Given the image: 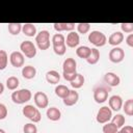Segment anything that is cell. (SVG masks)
Here are the masks:
<instances>
[{
  "mask_svg": "<svg viewBox=\"0 0 133 133\" xmlns=\"http://www.w3.org/2000/svg\"><path fill=\"white\" fill-rule=\"evenodd\" d=\"M119 130L123 131L124 133H133V127L132 126H123Z\"/></svg>",
  "mask_w": 133,
  "mask_h": 133,
  "instance_id": "ab89813d",
  "label": "cell"
},
{
  "mask_svg": "<svg viewBox=\"0 0 133 133\" xmlns=\"http://www.w3.org/2000/svg\"><path fill=\"white\" fill-rule=\"evenodd\" d=\"M46 80L50 84H57L60 80V75L57 71H49L46 73Z\"/></svg>",
  "mask_w": 133,
  "mask_h": 133,
  "instance_id": "44dd1931",
  "label": "cell"
},
{
  "mask_svg": "<svg viewBox=\"0 0 133 133\" xmlns=\"http://www.w3.org/2000/svg\"><path fill=\"white\" fill-rule=\"evenodd\" d=\"M109 60L113 63H119L125 58V51L119 47H114L109 51Z\"/></svg>",
  "mask_w": 133,
  "mask_h": 133,
  "instance_id": "ba28073f",
  "label": "cell"
},
{
  "mask_svg": "<svg viewBox=\"0 0 133 133\" xmlns=\"http://www.w3.org/2000/svg\"><path fill=\"white\" fill-rule=\"evenodd\" d=\"M103 133H117L118 129L112 124V123H106L103 126Z\"/></svg>",
  "mask_w": 133,
  "mask_h": 133,
  "instance_id": "1f68e13d",
  "label": "cell"
},
{
  "mask_svg": "<svg viewBox=\"0 0 133 133\" xmlns=\"http://www.w3.org/2000/svg\"><path fill=\"white\" fill-rule=\"evenodd\" d=\"M32 98V94L29 89L22 88L16 91H12L11 94V100L15 104H25L28 101H30Z\"/></svg>",
  "mask_w": 133,
  "mask_h": 133,
  "instance_id": "6da1fadb",
  "label": "cell"
},
{
  "mask_svg": "<svg viewBox=\"0 0 133 133\" xmlns=\"http://www.w3.org/2000/svg\"><path fill=\"white\" fill-rule=\"evenodd\" d=\"M125 114H127L128 116H132L133 115V100L129 99L125 102V104H123V107Z\"/></svg>",
  "mask_w": 133,
  "mask_h": 133,
  "instance_id": "f546056e",
  "label": "cell"
},
{
  "mask_svg": "<svg viewBox=\"0 0 133 133\" xmlns=\"http://www.w3.org/2000/svg\"><path fill=\"white\" fill-rule=\"evenodd\" d=\"M22 113L25 117L29 118L33 123H38L42 118V114H41L39 110L33 105H29V104L25 105L22 109Z\"/></svg>",
  "mask_w": 133,
  "mask_h": 133,
  "instance_id": "277c9868",
  "label": "cell"
},
{
  "mask_svg": "<svg viewBox=\"0 0 133 133\" xmlns=\"http://www.w3.org/2000/svg\"><path fill=\"white\" fill-rule=\"evenodd\" d=\"M123 41H124V33L121 31H115L111 33L108 37V44L113 47H117L118 45L122 44Z\"/></svg>",
  "mask_w": 133,
  "mask_h": 133,
  "instance_id": "2e32d148",
  "label": "cell"
},
{
  "mask_svg": "<svg viewBox=\"0 0 133 133\" xmlns=\"http://www.w3.org/2000/svg\"><path fill=\"white\" fill-rule=\"evenodd\" d=\"M111 117H112V110L108 106H103L98 110L96 119L99 124H106L109 123Z\"/></svg>",
  "mask_w": 133,
  "mask_h": 133,
  "instance_id": "52a82bcc",
  "label": "cell"
},
{
  "mask_svg": "<svg viewBox=\"0 0 133 133\" xmlns=\"http://www.w3.org/2000/svg\"><path fill=\"white\" fill-rule=\"evenodd\" d=\"M84 82H85L84 76L81 75V74H77L76 78H75L72 82H70V83H71V86H72L74 89H77V88H81V87L83 86Z\"/></svg>",
  "mask_w": 133,
  "mask_h": 133,
  "instance_id": "83f0119b",
  "label": "cell"
},
{
  "mask_svg": "<svg viewBox=\"0 0 133 133\" xmlns=\"http://www.w3.org/2000/svg\"><path fill=\"white\" fill-rule=\"evenodd\" d=\"M51 43H52V46H53V47L65 45V37H64V35L61 34V33H55V34L52 36Z\"/></svg>",
  "mask_w": 133,
  "mask_h": 133,
  "instance_id": "d4e9b609",
  "label": "cell"
},
{
  "mask_svg": "<svg viewBox=\"0 0 133 133\" xmlns=\"http://www.w3.org/2000/svg\"><path fill=\"white\" fill-rule=\"evenodd\" d=\"M117 133H124V132H123V131H121V130H118V132H117Z\"/></svg>",
  "mask_w": 133,
  "mask_h": 133,
  "instance_id": "7bdbcfd3",
  "label": "cell"
},
{
  "mask_svg": "<svg viewBox=\"0 0 133 133\" xmlns=\"http://www.w3.org/2000/svg\"><path fill=\"white\" fill-rule=\"evenodd\" d=\"M3 91H4V85H3V83L0 82V95H2Z\"/></svg>",
  "mask_w": 133,
  "mask_h": 133,
  "instance_id": "60d3db41",
  "label": "cell"
},
{
  "mask_svg": "<svg viewBox=\"0 0 133 133\" xmlns=\"http://www.w3.org/2000/svg\"><path fill=\"white\" fill-rule=\"evenodd\" d=\"M90 29V24L89 23H79L77 24V31L81 34H85L89 31Z\"/></svg>",
  "mask_w": 133,
  "mask_h": 133,
  "instance_id": "d6a6232c",
  "label": "cell"
},
{
  "mask_svg": "<svg viewBox=\"0 0 133 133\" xmlns=\"http://www.w3.org/2000/svg\"><path fill=\"white\" fill-rule=\"evenodd\" d=\"M22 25L23 24H20V23H8L7 25L8 32L11 35H18L22 31Z\"/></svg>",
  "mask_w": 133,
  "mask_h": 133,
  "instance_id": "4316f807",
  "label": "cell"
},
{
  "mask_svg": "<svg viewBox=\"0 0 133 133\" xmlns=\"http://www.w3.org/2000/svg\"><path fill=\"white\" fill-rule=\"evenodd\" d=\"M111 123L119 130L123 126H125V122H126V119H125V116L123 115V114H116V115H114V116H112L111 117Z\"/></svg>",
  "mask_w": 133,
  "mask_h": 133,
  "instance_id": "484cf974",
  "label": "cell"
},
{
  "mask_svg": "<svg viewBox=\"0 0 133 133\" xmlns=\"http://www.w3.org/2000/svg\"><path fill=\"white\" fill-rule=\"evenodd\" d=\"M20 50L27 58H33L36 55V47L31 41H24L20 45Z\"/></svg>",
  "mask_w": 133,
  "mask_h": 133,
  "instance_id": "8992f818",
  "label": "cell"
},
{
  "mask_svg": "<svg viewBox=\"0 0 133 133\" xmlns=\"http://www.w3.org/2000/svg\"><path fill=\"white\" fill-rule=\"evenodd\" d=\"M46 115H47V117H48L50 121H52V122H57V121H59L60 117H61V112H60V110H59L57 107H50V108L47 109Z\"/></svg>",
  "mask_w": 133,
  "mask_h": 133,
  "instance_id": "e0dca14e",
  "label": "cell"
},
{
  "mask_svg": "<svg viewBox=\"0 0 133 133\" xmlns=\"http://www.w3.org/2000/svg\"><path fill=\"white\" fill-rule=\"evenodd\" d=\"M77 74H78L77 72H74V73H62V76H63V78H64L66 81L72 82V81L76 78Z\"/></svg>",
  "mask_w": 133,
  "mask_h": 133,
  "instance_id": "8d00e7d4",
  "label": "cell"
},
{
  "mask_svg": "<svg viewBox=\"0 0 133 133\" xmlns=\"http://www.w3.org/2000/svg\"><path fill=\"white\" fill-rule=\"evenodd\" d=\"M100 59V51L97 48H92L90 50V54L87 57V59H85L87 61V63L89 64H96Z\"/></svg>",
  "mask_w": 133,
  "mask_h": 133,
  "instance_id": "7402d4cb",
  "label": "cell"
},
{
  "mask_svg": "<svg viewBox=\"0 0 133 133\" xmlns=\"http://www.w3.org/2000/svg\"><path fill=\"white\" fill-rule=\"evenodd\" d=\"M0 133H6L4 130H2V129H0Z\"/></svg>",
  "mask_w": 133,
  "mask_h": 133,
  "instance_id": "b9f144b4",
  "label": "cell"
},
{
  "mask_svg": "<svg viewBox=\"0 0 133 133\" xmlns=\"http://www.w3.org/2000/svg\"><path fill=\"white\" fill-rule=\"evenodd\" d=\"M35 43L39 50H48L50 48V33L48 30H42L35 35Z\"/></svg>",
  "mask_w": 133,
  "mask_h": 133,
  "instance_id": "3957f363",
  "label": "cell"
},
{
  "mask_svg": "<svg viewBox=\"0 0 133 133\" xmlns=\"http://www.w3.org/2000/svg\"><path fill=\"white\" fill-rule=\"evenodd\" d=\"M94 100L98 104H102L108 99L109 94V87L105 85H97L94 87Z\"/></svg>",
  "mask_w": 133,
  "mask_h": 133,
  "instance_id": "7a4b0ae2",
  "label": "cell"
},
{
  "mask_svg": "<svg viewBox=\"0 0 133 133\" xmlns=\"http://www.w3.org/2000/svg\"><path fill=\"white\" fill-rule=\"evenodd\" d=\"M126 44L129 47H133V33L128 34V36L126 37Z\"/></svg>",
  "mask_w": 133,
  "mask_h": 133,
  "instance_id": "f35d334b",
  "label": "cell"
},
{
  "mask_svg": "<svg viewBox=\"0 0 133 133\" xmlns=\"http://www.w3.org/2000/svg\"><path fill=\"white\" fill-rule=\"evenodd\" d=\"M90 48L87 47V46H80L77 48L76 50V55L79 57V58H82V59H87V57L89 56L90 54Z\"/></svg>",
  "mask_w": 133,
  "mask_h": 133,
  "instance_id": "603a6c76",
  "label": "cell"
},
{
  "mask_svg": "<svg viewBox=\"0 0 133 133\" xmlns=\"http://www.w3.org/2000/svg\"><path fill=\"white\" fill-rule=\"evenodd\" d=\"M62 100H63V104L65 106H74L79 100V94L75 89H70L69 95Z\"/></svg>",
  "mask_w": 133,
  "mask_h": 133,
  "instance_id": "9a60e30c",
  "label": "cell"
},
{
  "mask_svg": "<svg viewBox=\"0 0 133 133\" xmlns=\"http://www.w3.org/2000/svg\"><path fill=\"white\" fill-rule=\"evenodd\" d=\"M80 43V36L79 33L75 32V31H71L70 33H68L66 38H65V46L69 48H75L78 47Z\"/></svg>",
  "mask_w": 133,
  "mask_h": 133,
  "instance_id": "4fadbf2b",
  "label": "cell"
},
{
  "mask_svg": "<svg viewBox=\"0 0 133 133\" xmlns=\"http://www.w3.org/2000/svg\"><path fill=\"white\" fill-rule=\"evenodd\" d=\"M7 116V108L4 104L0 103V119H4Z\"/></svg>",
  "mask_w": 133,
  "mask_h": 133,
  "instance_id": "74e56055",
  "label": "cell"
},
{
  "mask_svg": "<svg viewBox=\"0 0 133 133\" xmlns=\"http://www.w3.org/2000/svg\"><path fill=\"white\" fill-rule=\"evenodd\" d=\"M19 84H20V81H19V79H18L17 77H15V76H10V77H8L7 80H6V87H7L9 90H16V89L18 88Z\"/></svg>",
  "mask_w": 133,
  "mask_h": 133,
  "instance_id": "f1b7e54d",
  "label": "cell"
},
{
  "mask_svg": "<svg viewBox=\"0 0 133 133\" xmlns=\"http://www.w3.org/2000/svg\"><path fill=\"white\" fill-rule=\"evenodd\" d=\"M24 133H37V128L34 125V123H27L23 127Z\"/></svg>",
  "mask_w": 133,
  "mask_h": 133,
  "instance_id": "836d02e7",
  "label": "cell"
},
{
  "mask_svg": "<svg viewBox=\"0 0 133 133\" xmlns=\"http://www.w3.org/2000/svg\"><path fill=\"white\" fill-rule=\"evenodd\" d=\"M104 82L107 86H110V87H115V86H118L119 83H121V78L118 75H116L115 73H112V72H108L104 75Z\"/></svg>",
  "mask_w": 133,
  "mask_h": 133,
  "instance_id": "8fae6325",
  "label": "cell"
},
{
  "mask_svg": "<svg viewBox=\"0 0 133 133\" xmlns=\"http://www.w3.org/2000/svg\"><path fill=\"white\" fill-rule=\"evenodd\" d=\"M88 42L95 47H103L107 43V37L102 31L94 30L88 34Z\"/></svg>",
  "mask_w": 133,
  "mask_h": 133,
  "instance_id": "5b68a950",
  "label": "cell"
},
{
  "mask_svg": "<svg viewBox=\"0 0 133 133\" xmlns=\"http://www.w3.org/2000/svg\"><path fill=\"white\" fill-rule=\"evenodd\" d=\"M77 72V62L74 58L69 57L64 59L62 63V73H74Z\"/></svg>",
  "mask_w": 133,
  "mask_h": 133,
  "instance_id": "5bb4252c",
  "label": "cell"
},
{
  "mask_svg": "<svg viewBox=\"0 0 133 133\" xmlns=\"http://www.w3.org/2000/svg\"><path fill=\"white\" fill-rule=\"evenodd\" d=\"M53 27L57 32H61V31H70L71 32L75 28V23H54Z\"/></svg>",
  "mask_w": 133,
  "mask_h": 133,
  "instance_id": "d6986e66",
  "label": "cell"
},
{
  "mask_svg": "<svg viewBox=\"0 0 133 133\" xmlns=\"http://www.w3.org/2000/svg\"><path fill=\"white\" fill-rule=\"evenodd\" d=\"M109 108L113 111H118L123 107V99L118 95H113L108 99Z\"/></svg>",
  "mask_w": 133,
  "mask_h": 133,
  "instance_id": "7c38bea8",
  "label": "cell"
},
{
  "mask_svg": "<svg viewBox=\"0 0 133 133\" xmlns=\"http://www.w3.org/2000/svg\"><path fill=\"white\" fill-rule=\"evenodd\" d=\"M25 56L22 54L21 51H14L10 53L9 55V61H10V64L14 66V68H22L24 65V62H25Z\"/></svg>",
  "mask_w": 133,
  "mask_h": 133,
  "instance_id": "9c48e42d",
  "label": "cell"
},
{
  "mask_svg": "<svg viewBox=\"0 0 133 133\" xmlns=\"http://www.w3.org/2000/svg\"><path fill=\"white\" fill-rule=\"evenodd\" d=\"M22 32L24 33V35L28 36V37H33L36 35V27L35 25L31 24V23H26L22 25Z\"/></svg>",
  "mask_w": 133,
  "mask_h": 133,
  "instance_id": "ac0fdd59",
  "label": "cell"
},
{
  "mask_svg": "<svg viewBox=\"0 0 133 133\" xmlns=\"http://www.w3.org/2000/svg\"><path fill=\"white\" fill-rule=\"evenodd\" d=\"M8 55L4 50H0V71H3L7 66Z\"/></svg>",
  "mask_w": 133,
  "mask_h": 133,
  "instance_id": "4dcf8cb0",
  "label": "cell"
},
{
  "mask_svg": "<svg viewBox=\"0 0 133 133\" xmlns=\"http://www.w3.org/2000/svg\"><path fill=\"white\" fill-rule=\"evenodd\" d=\"M70 92V89L68 86L63 85V84H58L56 87H55V95L61 99H64Z\"/></svg>",
  "mask_w": 133,
  "mask_h": 133,
  "instance_id": "cb8c5ba5",
  "label": "cell"
},
{
  "mask_svg": "<svg viewBox=\"0 0 133 133\" xmlns=\"http://www.w3.org/2000/svg\"><path fill=\"white\" fill-rule=\"evenodd\" d=\"M34 104L37 108H47L49 105V99L48 96L44 91H36L33 96Z\"/></svg>",
  "mask_w": 133,
  "mask_h": 133,
  "instance_id": "30bf717a",
  "label": "cell"
},
{
  "mask_svg": "<svg viewBox=\"0 0 133 133\" xmlns=\"http://www.w3.org/2000/svg\"><path fill=\"white\" fill-rule=\"evenodd\" d=\"M53 51L56 55L58 56H62L64 55V53L66 52V46L65 45H61V46H57V47H53Z\"/></svg>",
  "mask_w": 133,
  "mask_h": 133,
  "instance_id": "d590c367",
  "label": "cell"
},
{
  "mask_svg": "<svg viewBox=\"0 0 133 133\" xmlns=\"http://www.w3.org/2000/svg\"><path fill=\"white\" fill-rule=\"evenodd\" d=\"M22 76L27 80L33 79L36 76V69L32 65H25L22 69Z\"/></svg>",
  "mask_w": 133,
  "mask_h": 133,
  "instance_id": "ffe728a7",
  "label": "cell"
},
{
  "mask_svg": "<svg viewBox=\"0 0 133 133\" xmlns=\"http://www.w3.org/2000/svg\"><path fill=\"white\" fill-rule=\"evenodd\" d=\"M121 29L125 33H132L133 32V23H122Z\"/></svg>",
  "mask_w": 133,
  "mask_h": 133,
  "instance_id": "e575fe53",
  "label": "cell"
}]
</instances>
